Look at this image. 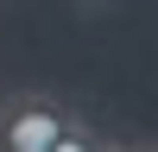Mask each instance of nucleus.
<instances>
[{
  "label": "nucleus",
  "mask_w": 158,
  "mask_h": 152,
  "mask_svg": "<svg viewBox=\"0 0 158 152\" xmlns=\"http://www.w3.org/2000/svg\"><path fill=\"white\" fill-rule=\"evenodd\" d=\"M76 6H108V0H76Z\"/></svg>",
  "instance_id": "2"
},
{
  "label": "nucleus",
  "mask_w": 158,
  "mask_h": 152,
  "mask_svg": "<svg viewBox=\"0 0 158 152\" xmlns=\"http://www.w3.org/2000/svg\"><path fill=\"white\" fill-rule=\"evenodd\" d=\"M0 146H13V152H95L101 133L63 95L13 89V95H0Z\"/></svg>",
  "instance_id": "1"
}]
</instances>
